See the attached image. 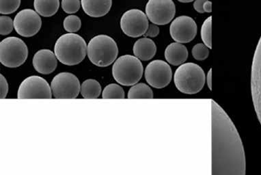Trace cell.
<instances>
[{
    "label": "cell",
    "mask_w": 261,
    "mask_h": 175,
    "mask_svg": "<svg viewBox=\"0 0 261 175\" xmlns=\"http://www.w3.org/2000/svg\"><path fill=\"white\" fill-rule=\"evenodd\" d=\"M197 31L196 21L186 15L176 17L170 26V33L172 39L182 44L192 41L196 37Z\"/></svg>",
    "instance_id": "5bb4252c"
},
{
    "label": "cell",
    "mask_w": 261,
    "mask_h": 175,
    "mask_svg": "<svg viewBox=\"0 0 261 175\" xmlns=\"http://www.w3.org/2000/svg\"><path fill=\"white\" fill-rule=\"evenodd\" d=\"M212 17H208L202 24L201 30H200V36L202 42L206 47L212 49Z\"/></svg>",
    "instance_id": "603a6c76"
},
{
    "label": "cell",
    "mask_w": 261,
    "mask_h": 175,
    "mask_svg": "<svg viewBox=\"0 0 261 175\" xmlns=\"http://www.w3.org/2000/svg\"><path fill=\"white\" fill-rule=\"evenodd\" d=\"M212 2L208 1V0H206L205 3H204L203 5V9L204 13H210L211 12H212Z\"/></svg>",
    "instance_id": "d6a6232c"
},
{
    "label": "cell",
    "mask_w": 261,
    "mask_h": 175,
    "mask_svg": "<svg viewBox=\"0 0 261 175\" xmlns=\"http://www.w3.org/2000/svg\"><path fill=\"white\" fill-rule=\"evenodd\" d=\"M206 84H207L208 88L210 90H212V69L210 68L206 78Z\"/></svg>",
    "instance_id": "1f68e13d"
},
{
    "label": "cell",
    "mask_w": 261,
    "mask_h": 175,
    "mask_svg": "<svg viewBox=\"0 0 261 175\" xmlns=\"http://www.w3.org/2000/svg\"><path fill=\"white\" fill-rule=\"evenodd\" d=\"M251 92L257 118L261 124V37L255 50L251 69Z\"/></svg>",
    "instance_id": "4fadbf2b"
},
{
    "label": "cell",
    "mask_w": 261,
    "mask_h": 175,
    "mask_svg": "<svg viewBox=\"0 0 261 175\" xmlns=\"http://www.w3.org/2000/svg\"><path fill=\"white\" fill-rule=\"evenodd\" d=\"M144 76L150 86L162 89L169 85L172 81V68L169 64L164 60H152L146 66Z\"/></svg>",
    "instance_id": "30bf717a"
},
{
    "label": "cell",
    "mask_w": 261,
    "mask_h": 175,
    "mask_svg": "<svg viewBox=\"0 0 261 175\" xmlns=\"http://www.w3.org/2000/svg\"><path fill=\"white\" fill-rule=\"evenodd\" d=\"M177 1L181 3H192V2H194L195 0H177Z\"/></svg>",
    "instance_id": "836d02e7"
},
{
    "label": "cell",
    "mask_w": 261,
    "mask_h": 175,
    "mask_svg": "<svg viewBox=\"0 0 261 175\" xmlns=\"http://www.w3.org/2000/svg\"><path fill=\"white\" fill-rule=\"evenodd\" d=\"M246 156L238 131L224 109L212 101V174L245 175Z\"/></svg>",
    "instance_id": "6da1fadb"
},
{
    "label": "cell",
    "mask_w": 261,
    "mask_h": 175,
    "mask_svg": "<svg viewBox=\"0 0 261 175\" xmlns=\"http://www.w3.org/2000/svg\"><path fill=\"white\" fill-rule=\"evenodd\" d=\"M206 1V0H195L194 5H193L195 11L198 12V13H204L203 5Z\"/></svg>",
    "instance_id": "4dcf8cb0"
},
{
    "label": "cell",
    "mask_w": 261,
    "mask_h": 175,
    "mask_svg": "<svg viewBox=\"0 0 261 175\" xmlns=\"http://www.w3.org/2000/svg\"><path fill=\"white\" fill-rule=\"evenodd\" d=\"M34 7L40 15L44 17H52L60 7L59 0H35Z\"/></svg>",
    "instance_id": "d6986e66"
},
{
    "label": "cell",
    "mask_w": 261,
    "mask_h": 175,
    "mask_svg": "<svg viewBox=\"0 0 261 175\" xmlns=\"http://www.w3.org/2000/svg\"><path fill=\"white\" fill-rule=\"evenodd\" d=\"M28 56L27 45L19 38L8 37L0 43V62L6 67H19L25 63Z\"/></svg>",
    "instance_id": "8992f818"
},
{
    "label": "cell",
    "mask_w": 261,
    "mask_h": 175,
    "mask_svg": "<svg viewBox=\"0 0 261 175\" xmlns=\"http://www.w3.org/2000/svg\"><path fill=\"white\" fill-rule=\"evenodd\" d=\"M80 92L84 98H97L101 93V86L95 80H86L82 83Z\"/></svg>",
    "instance_id": "ffe728a7"
},
{
    "label": "cell",
    "mask_w": 261,
    "mask_h": 175,
    "mask_svg": "<svg viewBox=\"0 0 261 175\" xmlns=\"http://www.w3.org/2000/svg\"><path fill=\"white\" fill-rule=\"evenodd\" d=\"M128 98H153V92L149 86L144 83L136 84L132 86L128 92Z\"/></svg>",
    "instance_id": "44dd1931"
},
{
    "label": "cell",
    "mask_w": 261,
    "mask_h": 175,
    "mask_svg": "<svg viewBox=\"0 0 261 175\" xmlns=\"http://www.w3.org/2000/svg\"><path fill=\"white\" fill-rule=\"evenodd\" d=\"M0 94H1L2 99L7 97L8 92H9V84L6 78L3 75L0 76Z\"/></svg>",
    "instance_id": "f1b7e54d"
},
{
    "label": "cell",
    "mask_w": 261,
    "mask_h": 175,
    "mask_svg": "<svg viewBox=\"0 0 261 175\" xmlns=\"http://www.w3.org/2000/svg\"><path fill=\"white\" fill-rule=\"evenodd\" d=\"M62 9L66 13L74 14L79 11L80 0H62Z\"/></svg>",
    "instance_id": "83f0119b"
},
{
    "label": "cell",
    "mask_w": 261,
    "mask_h": 175,
    "mask_svg": "<svg viewBox=\"0 0 261 175\" xmlns=\"http://www.w3.org/2000/svg\"><path fill=\"white\" fill-rule=\"evenodd\" d=\"M14 28V21L8 16L3 15L0 17V34L5 36L11 34Z\"/></svg>",
    "instance_id": "4316f807"
},
{
    "label": "cell",
    "mask_w": 261,
    "mask_h": 175,
    "mask_svg": "<svg viewBox=\"0 0 261 175\" xmlns=\"http://www.w3.org/2000/svg\"><path fill=\"white\" fill-rule=\"evenodd\" d=\"M52 94L56 98H75L79 95L81 85L78 78L71 73H60L52 80Z\"/></svg>",
    "instance_id": "52a82bcc"
},
{
    "label": "cell",
    "mask_w": 261,
    "mask_h": 175,
    "mask_svg": "<svg viewBox=\"0 0 261 175\" xmlns=\"http://www.w3.org/2000/svg\"><path fill=\"white\" fill-rule=\"evenodd\" d=\"M144 67L141 60L135 56L124 55L116 60L112 66L114 79L120 85L134 86L142 79Z\"/></svg>",
    "instance_id": "5b68a950"
},
{
    "label": "cell",
    "mask_w": 261,
    "mask_h": 175,
    "mask_svg": "<svg viewBox=\"0 0 261 175\" xmlns=\"http://www.w3.org/2000/svg\"><path fill=\"white\" fill-rule=\"evenodd\" d=\"M145 11L148 20L152 23L164 26L173 20L176 7L172 0H148Z\"/></svg>",
    "instance_id": "ba28073f"
},
{
    "label": "cell",
    "mask_w": 261,
    "mask_h": 175,
    "mask_svg": "<svg viewBox=\"0 0 261 175\" xmlns=\"http://www.w3.org/2000/svg\"><path fill=\"white\" fill-rule=\"evenodd\" d=\"M55 53L49 49H41L34 56L32 64L38 73L49 75L55 71L58 66Z\"/></svg>",
    "instance_id": "9a60e30c"
},
{
    "label": "cell",
    "mask_w": 261,
    "mask_h": 175,
    "mask_svg": "<svg viewBox=\"0 0 261 175\" xmlns=\"http://www.w3.org/2000/svg\"><path fill=\"white\" fill-rule=\"evenodd\" d=\"M192 54L194 59L198 61H203L210 55V48L204 43H198L192 48Z\"/></svg>",
    "instance_id": "484cf974"
},
{
    "label": "cell",
    "mask_w": 261,
    "mask_h": 175,
    "mask_svg": "<svg viewBox=\"0 0 261 175\" xmlns=\"http://www.w3.org/2000/svg\"><path fill=\"white\" fill-rule=\"evenodd\" d=\"M87 55L94 65L106 67L111 65L118 57L117 43L109 36H96L88 44Z\"/></svg>",
    "instance_id": "277c9868"
},
{
    "label": "cell",
    "mask_w": 261,
    "mask_h": 175,
    "mask_svg": "<svg viewBox=\"0 0 261 175\" xmlns=\"http://www.w3.org/2000/svg\"><path fill=\"white\" fill-rule=\"evenodd\" d=\"M85 40L75 33L63 34L56 42L54 53L59 62L67 66L81 63L87 53Z\"/></svg>",
    "instance_id": "7a4b0ae2"
},
{
    "label": "cell",
    "mask_w": 261,
    "mask_h": 175,
    "mask_svg": "<svg viewBox=\"0 0 261 175\" xmlns=\"http://www.w3.org/2000/svg\"><path fill=\"white\" fill-rule=\"evenodd\" d=\"M188 58V51L182 43L174 42L167 46L165 50V58L168 63L173 66H180L185 63Z\"/></svg>",
    "instance_id": "e0dca14e"
},
{
    "label": "cell",
    "mask_w": 261,
    "mask_h": 175,
    "mask_svg": "<svg viewBox=\"0 0 261 175\" xmlns=\"http://www.w3.org/2000/svg\"><path fill=\"white\" fill-rule=\"evenodd\" d=\"M125 97L123 88L116 84H111L106 86L103 90L102 98H120L122 99Z\"/></svg>",
    "instance_id": "7402d4cb"
},
{
    "label": "cell",
    "mask_w": 261,
    "mask_h": 175,
    "mask_svg": "<svg viewBox=\"0 0 261 175\" xmlns=\"http://www.w3.org/2000/svg\"><path fill=\"white\" fill-rule=\"evenodd\" d=\"M159 34H160V28H159L158 26L152 23L148 26V29L144 36L145 37L154 38L158 37Z\"/></svg>",
    "instance_id": "f546056e"
},
{
    "label": "cell",
    "mask_w": 261,
    "mask_h": 175,
    "mask_svg": "<svg viewBox=\"0 0 261 175\" xmlns=\"http://www.w3.org/2000/svg\"><path fill=\"white\" fill-rule=\"evenodd\" d=\"M174 82L176 88L182 93L197 94L201 91L205 84V73L197 64L184 63L176 70Z\"/></svg>",
    "instance_id": "3957f363"
},
{
    "label": "cell",
    "mask_w": 261,
    "mask_h": 175,
    "mask_svg": "<svg viewBox=\"0 0 261 175\" xmlns=\"http://www.w3.org/2000/svg\"><path fill=\"white\" fill-rule=\"evenodd\" d=\"M63 26L66 31L69 33H75L79 31L81 28L82 21L77 16L69 15L64 19Z\"/></svg>",
    "instance_id": "cb8c5ba5"
},
{
    "label": "cell",
    "mask_w": 261,
    "mask_h": 175,
    "mask_svg": "<svg viewBox=\"0 0 261 175\" xmlns=\"http://www.w3.org/2000/svg\"><path fill=\"white\" fill-rule=\"evenodd\" d=\"M84 13L89 17L99 18L109 13L112 5V0H81Z\"/></svg>",
    "instance_id": "2e32d148"
},
{
    "label": "cell",
    "mask_w": 261,
    "mask_h": 175,
    "mask_svg": "<svg viewBox=\"0 0 261 175\" xmlns=\"http://www.w3.org/2000/svg\"><path fill=\"white\" fill-rule=\"evenodd\" d=\"M0 13L3 15H9L17 11L21 0H0Z\"/></svg>",
    "instance_id": "d4e9b609"
},
{
    "label": "cell",
    "mask_w": 261,
    "mask_h": 175,
    "mask_svg": "<svg viewBox=\"0 0 261 175\" xmlns=\"http://www.w3.org/2000/svg\"><path fill=\"white\" fill-rule=\"evenodd\" d=\"M149 23L147 15L139 9H130L122 15L120 28L124 34L132 38L144 35Z\"/></svg>",
    "instance_id": "9c48e42d"
},
{
    "label": "cell",
    "mask_w": 261,
    "mask_h": 175,
    "mask_svg": "<svg viewBox=\"0 0 261 175\" xmlns=\"http://www.w3.org/2000/svg\"><path fill=\"white\" fill-rule=\"evenodd\" d=\"M17 98H52L51 88L48 82L40 76H30L20 84Z\"/></svg>",
    "instance_id": "8fae6325"
},
{
    "label": "cell",
    "mask_w": 261,
    "mask_h": 175,
    "mask_svg": "<svg viewBox=\"0 0 261 175\" xmlns=\"http://www.w3.org/2000/svg\"><path fill=\"white\" fill-rule=\"evenodd\" d=\"M41 26L42 20L39 14L32 9L22 10L14 19V28L21 37H34L41 30Z\"/></svg>",
    "instance_id": "7c38bea8"
},
{
    "label": "cell",
    "mask_w": 261,
    "mask_h": 175,
    "mask_svg": "<svg viewBox=\"0 0 261 175\" xmlns=\"http://www.w3.org/2000/svg\"><path fill=\"white\" fill-rule=\"evenodd\" d=\"M133 52L134 55L140 60L148 61L155 56L156 44L148 37L142 38L134 43Z\"/></svg>",
    "instance_id": "ac0fdd59"
}]
</instances>
